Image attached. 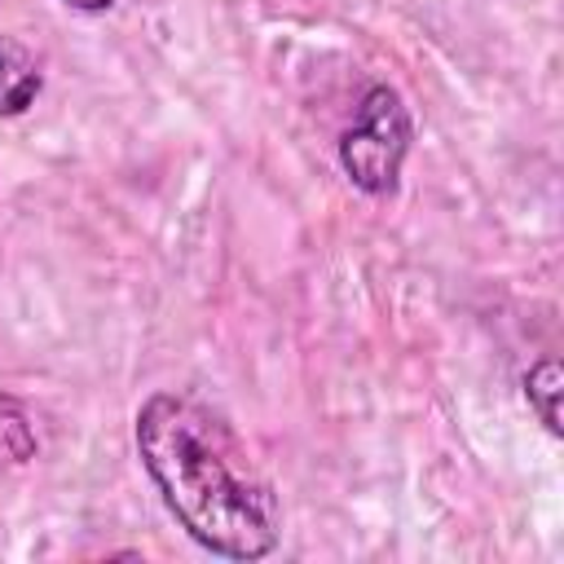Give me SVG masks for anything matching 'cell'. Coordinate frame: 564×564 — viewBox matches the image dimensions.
Returning a JSON list of instances; mask_svg holds the SVG:
<instances>
[{"label": "cell", "mask_w": 564, "mask_h": 564, "mask_svg": "<svg viewBox=\"0 0 564 564\" xmlns=\"http://www.w3.org/2000/svg\"><path fill=\"white\" fill-rule=\"evenodd\" d=\"M560 392H564L560 388V361L555 357L533 361L524 375V401L533 405V414L542 419V427L551 436H560Z\"/></svg>", "instance_id": "5b68a950"}, {"label": "cell", "mask_w": 564, "mask_h": 564, "mask_svg": "<svg viewBox=\"0 0 564 564\" xmlns=\"http://www.w3.org/2000/svg\"><path fill=\"white\" fill-rule=\"evenodd\" d=\"M410 141H414V115L405 97L392 84H370L352 128L339 137V167L361 194L388 198L401 185Z\"/></svg>", "instance_id": "7a4b0ae2"}, {"label": "cell", "mask_w": 564, "mask_h": 564, "mask_svg": "<svg viewBox=\"0 0 564 564\" xmlns=\"http://www.w3.org/2000/svg\"><path fill=\"white\" fill-rule=\"evenodd\" d=\"M132 441L172 520L212 555L264 560L282 542V502L225 414L185 392H150Z\"/></svg>", "instance_id": "6da1fadb"}, {"label": "cell", "mask_w": 564, "mask_h": 564, "mask_svg": "<svg viewBox=\"0 0 564 564\" xmlns=\"http://www.w3.org/2000/svg\"><path fill=\"white\" fill-rule=\"evenodd\" d=\"M44 88V75H40V62L35 53L13 40V35H0V119H18L35 106Z\"/></svg>", "instance_id": "3957f363"}, {"label": "cell", "mask_w": 564, "mask_h": 564, "mask_svg": "<svg viewBox=\"0 0 564 564\" xmlns=\"http://www.w3.org/2000/svg\"><path fill=\"white\" fill-rule=\"evenodd\" d=\"M40 454V436L18 397L0 392V467H26Z\"/></svg>", "instance_id": "277c9868"}, {"label": "cell", "mask_w": 564, "mask_h": 564, "mask_svg": "<svg viewBox=\"0 0 564 564\" xmlns=\"http://www.w3.org/2000/svg\"><path fill=\"white\" fill-rule=\"evenodd\" d=\"M62 4H70L79 13H106V9H115V0H62Z\"/></svg>", "instance_id": "8992f818"}]
</instances>
